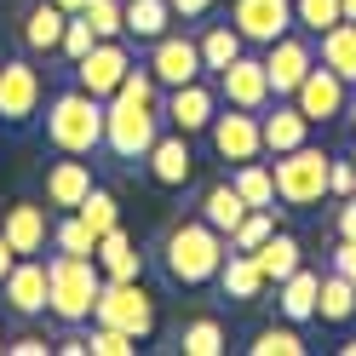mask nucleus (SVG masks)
Instances as JSON below:
<instances>
[{
	"label": "nucleus",
	"mask_w": 356,
	"mask_h": 356,
	"mask_svg": "<svg viewBox=\"0 0 356 356\" xmlns=\"http://www.w3.org/2000/svg\"><path fill=\"white\" fill-rule=\"evenodd\" d=\"M230 184L241 190V202H248V207H276V172L264 167V161H241L230 172Z\"/></svg>",
	"instance_id": "31"
},
{
	"label": "nucleus",
	"mask_w": 356,
	"mask_h": 356,
	"mask_svg": "<svg viewBox=\"0 0 356 356\" xmlns=\"http://www.w3.org/2000/svg\"><path fill=\"white\" fill-rule=\"evenodd\" d=\"M127 70H132L127 40H92V52L75 58V86L92 92V98H115V86H121Z\"/></svg>",
	"instance_id": "11"
},
{
	"label": "nucleus",
	"mask_w": 356,
	"mask_h": 356,
	"mask_svg": "<svg viewBox=\"0 0 356 356\" xmlns=\"http://www.w3.org/2000/svg\"><path fill=\"white\" fill-rule=\"evenodd\" d=\"M316 316H322V322H333V327H345V322L356 316V282H350V276H339V270H327V276H322Z\"/></svg>",
	"instance_id": "28"
},
{
	"label": "nucleus",
	"mask_w": 356,
	"mask_h": 356,
	"mask_svg": "<svg viewBox=\"0 0 356 356\" xmlns=\"http://www.w3.org/2000/svg\"><path fill=\"white\" fill-rule=\"evenodd\" d=\"M63 24H70V12L58 6V0H35V6L24 12V47L29 52H58L63 47Z\"/></svg>",
	"instance_id": "21"
},
{
	"label": "nucleus",
	"mask_w": 356,
	"mask_h": 356,
	"mask_svg": "<svg viewBox=\"0 0 356 356\" xmlns=\"http://www.w3.org/2000/svg\"><path fill=\"white\" fill-rule=\"evenodd\" d=\"M75 213H81V225L92 230V236H104V230H115V225H121V207H115V195H109L104 184L86 190V202H81Z\"/></svg>",
	"instance_id": "32"
},
{
	"label": "nucleus",
	"mask_w": 356,
	"mask_h": 356,
	"mask_svg": "<svg viewBox=\"0 0 356 356\" xmlns=\"http://www.w3.org/2000/svg\"><path fill=\"white\" fill-rule=\"evenodd\" d=\"M207 144H213V155L218 161H259L264 155V132H259V115L253 109H236V104H225L213 115V127H207Z\"/></svg>",
	"instance_id": "7"
},
{
	"label": "nucleus",
	"mask_w": 356,
	"mask_h": 356,
	"mask_svg": "<svg viewBox=\"0 0 356 356\" xmlns=\"http://www.w3.org/2000/svg\"><path fill=\"white\" fill-rule=\"evenodd\" d=\"M178 345H184V356H218V350H225V322H218V316H195Z\"/></svg>",
	"instance_id": "34"
},
{
	"label": "nucleus",
	"mask_w": 356,
	"mask_h": 356,
	"mask_svg": "<svg viewBox=\"0 0 356 356\" xmlns=\"http://www.w3.org/2000/svg\"><path fill=\"white\" fill-rule=\"evenodd\" d=\"M310 63H316V47H310L305 35H276L270 47H264V75H270V98H293L299 81L310 75Z\"/></svg>",
	"instance_id": "10"
},
{
	"label": "nucleus",
	"mask_w": 356,
	"mask_h": 356,
	"mask_svg": "<svg viewBox=\"0 0 356 356\" xmlns=\"http://www.w3.org/2000/svg\"><path fill=\"white\" fill-rule=\"evenodd\" d=\"M0 350H6V339H0Z\"/></svg>",
	"instance_id": "52"
},
{
	"label": "nucleus",
	"mask_w": 356,
	"mask_h": 356,
	"mask_svg": "<svg viewBox=\"0 0 356 356\" xmlns=\"http://www.w3.org/2000/svg\"><path fill=\"white\" fill-rule=\"evenodd\" d=\"M316 47H322L316 63H327L339 81L356 86V17H339L333 29H322V35H316Z\"/></svg>",
	"instance_id": "26"
},
{
	"label": "nucleus",
	"mask_w": 356,
	"mask_h": 356,
	"mask_svg": "<svg viewBox=\"0 0 356 356\" xmlns=\"http://www.w3.org/2000/svg\"><path fill=\"white\" fill-rule=\"evenodd\" d=\"M86 24H92L98 40H127V24H121V0H86Z\"/></svg>",
	"instance_id": "36"
},
{
	"label": "nucleus",
	"mask_w": 356,
	"mask_h": 356,
	"mask_svg": "<svg viewBox=\"0 0 356 356\" xmlns=\"http://www.w3.org/2000/svg\"><path fill=\"white\" fill-rule=\"evenodd\" d=\"M230 24L248 47H270L293 29V0H230Z\"/></svg>",
	"instance_id": "14"
},
{
	"label": "nucleus",
	"mask_w": 356,
	"mask_h": 356,
	"mask_svg": "<svg viewBox=\"0 0 356 356\" xmlns=\"http://www.w3.org/2000/svg\"><path fill=\"white\" fill-rule=\"evenodd\" d=\"M248 350L253 356H305V339H299V327L287 322V327H264Z\"/></svg>",
	"instance_id": "37"
},
{
	"label": "nucleus",
	"mask_w": 356,
	"mask_h": 356,
	"mask_svg": "<svg viewBox=\"0 0 356 356\" xmlns=\"http://www.w3.org/2000/svg\"><path fill=\"white\" fill-rule=\"evenodd\" d=\"M339 6H345V17H356V0H339Z\"/></svg>",
	"instance_id": "49"
},
{
	"label": "nucleus",
	"mask_w": 356,
	"mask_h": 356,
	"mask_svg": "<svg viewBox=\"0 0 356 356\" xmlns=\"http://www.w3.org/2000/svg\"><path fill=\"white\" fill-rule=\"evenodd\" d=\"M167 6H172V17H184V24H202L218 0H167Z\"/></svg>",
	"instance_id": "41"
},
{
	"label": "nucleus",
	"mask_w": 356,
	"mask_h": 356,
	"mask_svg": "<svg viewBox=\"0 0 356 356\" xmlns=\"http://www.w3.org/2000/svg\"><path fill=\"white\" fill-rule=\"evenodd\" d=\"M58 350H63V356H86V333H63Z\"/></svg>",
	"instance_id": "45"
},
{
	"label": "nucleus",
	"mask_w": 356,
	"mask_h": 356,
	"mask_svg": "<svg viewBox=\"0 0 356 356\" xmlns=\"http://www.w3.org/2000/svg\"><path fill=\"white\" fill-rule=\"evenodd\" d=\"M0 299H6V310L12 316H24V322H35V316H47V259H17L12 270H6V282H0Z\"/></svg>",
	"instance_id": "16"
},
{
	"label": "nucleus",
	"mask_w": 356,
	"mask_h": 356,
	"mask_svg": "<svg viewBox=\"0 0 356 356\" xmlns=\"http://www.w3.org/2000/svg\"><path fill=\"white\" fill-rule=\"evenodd\" d=\"M92 322H109V327H121V333H132V339L144 345L149 333H155V299L144 293L138 276H132V282H109L104 276V293H98Z\"/></svg>",
	"instance_id": "6"
},
{
	"label": "nucleus",
	"mask_w": 356,
	"mask_h": 356,
	"mask_svg": "<svg viewBox=\"0 0 356 356\" xmlns=\"http://www.w3.org/2000/svg\"><path fill=\"white\" fill-rule=\"evenodd\" d=\"M327 195L333 202H350L356 195V161H333L327 167Z\"/></svg>",
	"instance_id": "40"
},
{
	"label": "nucleus",
	"mask_w": 356,
	"mask_h": 356,
	"mask_svg": "<svg viewBox=\"0 0 356 356\" xmlns=\"http://www.w3.org/2000/svg\"><path fill=\"white\" fill-rule=\"evenodd\" d=\"M121 24H127V40L149 47V40H161L172 29V6L167 0H121Z\"/></svg>",
	"instance_id": "25"
},
{
	"label": "nucleus",
	"mask_w": 356,
	"mask_h": 356,
	"mask_svg": "<svg viewBox=\"0 0 356 356\" xmlns=\"http://www.w3.org/2000/svg\"><path fill=\"white\" fill-rule=\"evenodd\" d=\"M47 144L58 155H98L104 149V98L81 92V86L58 92L47 104Z\"/></svg>",
	"instance_id": "3"
},
{
	"label": "nucleus",
	"mask_w": 356,
	"mask_h": 356,
	"mask_svg": "<svg viewBox=\"0 0 356 356\" xmlns=\"http://www.w3.org/2000/svg\"><path fill=\"white\" fill-rule=\"evenodd\" d=\"M40 98H47V86H40V70L29 58L0 63V121H6V127L35 121L40 115Z\"/></svg>",
	"instance_id": "8"
},
{
	"label": "nucleus",
	"mask_w": 356,
	"mask_h": 356,
	"mask_svg": "<svg viewBox=\"0 0 356 356\" xmlns=\"http://www.w3.org/2000/svg\"><path fill=\"white\" fill-rule=\"evenodd\" d=\"M149 75L161 81V92L167 86H184V81H202V47H195L190 35H161V40H149Z\"/></svg>",
	"instance_id": "15"
},
{
	"label": "nucleus",
	"mask_w": 356,
	"mask_h": 356,
	"mask_svg": "<svg viewBox=\"0 0 356 356\" xmlns=\"http://www.w3.org/2000/svg\"><path fill=\"white\" fill-rule=\"evenodd\" d=\"M213 81H218V98L236 104V109H253V115L270 109V75H264V58H248V52H241V58L225 63Z\"/></svg>",
	"instance_id": "13"
},
{
	"label": "nucleus",
	"mask_w": 356,
	"mask_h": 356,
	"mask_svg": "<svg viewBox=\"0 0 356 356\" xmlns=\"http://www.w3.org/2000/svg\"><path fill=\"white\" fill-rule=\"evenodd\" d=\"M259 132H264V155H287V149L310 144V121L299 115V104H282V98H276V109L259 115Z\"/></svg>",
	"instance_id": "20"
},
{
	"label": "nucleus",
	"mask_w": 356,
	"mask_h": 356,
	"mask_svg": "<svg viewBox=\"0 0 356 356\" xmlns=\"http://www.w3.org/2000/svg\"><path fill=\"white\" fill-rule=\"evenodd\" d=\"M202 218H207L218 236H230L241 218H248V202H241V190H236V184H213V190L202 195Z\"/></svg>",
	"instance_id": "30"
},
{
	"label": "nucleus",
	"mask_w": 356,
	"mask_h": 356,
	"mask_svg": "<svg viewBox=\"0 0 356 356\" xmlns=\"http://www.w3.org/2000/svg\"><path fill=\"white\" fill-rule=\"evenodd\" d=\"M213 115H218V92L207 81H184V86H167V92H161V121L172 132H184V138L207 132Z\"/></svg>",
	"instance_id": "9"
},
{
	"label": "nucleus",
	"mask_w": 356,
	"mask_h": 356,
	"mask_svg": "<svg viewBox=\"0 0 356 356\" xmlns=\"http://www.w3.org/2000/svg\"><path fill=\"white\" fill-rule=\"evenodd\" d=\"M327 167H333V155L316 149V144H299V149H287L276 155V202L287 207H316L322 195H327Z\"/></svg>",
	"instance_id": "5"
},
{
	"label": "nucleus",
	"mask_w": 356,
	"mask_h": 356,
	"mask_svg": "<svg viewBox=\"0 0 356 356\" xmlns=\"http://www.w3.org/2000/svg\"><path fill=\"white\" fill-rule=\"evenodd\" d=\"M345 98H350V81H339L327 70V63H310V75L299 81V92H293V104H299V115L310 121V127H327V121H339L345 115Z\"/></svg>",
	"instance_id": "12"
},
{
	"label": "nucleus",
	"mask_w": 356,
	"mask_h": 356,
	"mask_svg": "<svg viewBox=\"0 0 356 356\" xmlns=\"http://www.w3.org/2000/svg\"><path fill=\"white\" fill-rule=\"evenodd\" d=\"M12 264H17V248H12L6 236H0V282H6V270H12Z\"/></svg>",
	"instance_id": "46"
},
{
	"label": "nucleus",
	"mask_w": 356,
	"mask_h": 356,
	"mask_svg": "<svg viewBox=\"0 0 356 356\" xmlns=\"http://www.w3.org/2000/svg\"><path fill=\"white\" fill-rule=\"evenodd\" d=\"M52 253H81V259L98 253V236L81 225V213H63L58 225H52Z\"/></svg>",
	"instance_id": "33"
},
{
	"label": "nucleus",
	"mask_w": 356,
	"mask_h": 356,
	"mask_svg": "<svg viewBox=\"0 0 356 356\" xmlns=\"http://www.w3.org/2000/svg\"><path fill=\"white\" fill-rule=\"evenodd\" d=\"M144 167H149V178H155L161 190H184L190 178H195V149H190L184 132H161V138L149 144Z\"/></svg>",
	"instance_id": "17"
},
{
	"label": "nucleus",
	"mask_w": 356,
	"mask_h": 356,
	"mask_svg": "<svg viewBox=\"0 0 356 356\" xmlns=\"http://www.w3.org/2000/svg\"><path fill=\"white\" fill-rule=\"evenodd\" d=\"M86 190H92V167H86V155H63V161L47 167V207L75 213L86 202Z\"/></svg>",
	"instance_id": "19"
},
{
	"label": "nucleus",
	"mask_w": 356,
	"mask_h": 356,
	"mask_svg": "<svg viewBox=\"0 0 356 356\" xmlns=\"http://www.w3.org/2000/svg\"><path fill=\"white\" fill-rule=\"evenodd\" d=\"M6 350H12V356H47L52 339H40V333H17V339H6Z\"/></svg>",
	"instance_id": "42"
},
{
	"label": "nucleus",
	"mask_w": 356,
	"mask_h": 356,
	"mask_svg": "<svg viewBox=\"0 0 356 356\" xmlns=\"http://www.w3.org/2000/svg\"><path fill=\"white\" fill-rule=\"evenodd\" d=\"M350 161H356V144H350Z\"/></svg>",
	"instance_id": "51"
},
{
	"label": "nucleus",
	"mask_w": 356,
	"mask_h": 356,
	"mask_svg": "<svg viewBox=\"0 0 356 356\" xmlns=\"http://www.w3.org/2000/svg\"><path fill=\"white\" fill-rule=\"evenodd\" d=\"M161 264L178 287H202V282H218V264H225V236H218L207 218H184L172 225L167 241H161Z\"/></svg>",
	"instance_id": "2"
},
{
	"label": "nucleus",
	"mask_w": 356,
	"mask_h": 356,
	"mask_svg": "<svg viewBox=\"0 0 356 356\" xmlns=\"http://www.w3.org/2000/svg\"><path fill=\"white\" fill-rule=\"evenodd\" d=\"M195 47H202V70H207V75H218L225 63H236V58H241V47H248V40L236 35V24H207L202 35H195Z\"/></svg>",
	"instance_id": "27"
},
{
	"label": "nucleus",
	"mask_w": 356,
	"mask_h": 356,
	"mask_svg": "<svg viewBox=\"0 0 356 356\" xmlns=\"http://www.w3.org/2000/svg\"><path fill=\"white\" fill-rule=\"evenodd\" d=\"M92 40H98V35H92V24H86L81 12H70V24H63V47H58V52L75 63V58H86V52H92Z\"/></svg>",
	"instance_id": "39"
},
{
	"label": "nucleus",
	"mask_w": 356,
	"mask_h": 356,
	"mask_svg": "<svg viewBox=\"0 0 356 356\" xmlns=\"http://www.w3.org/2000/svg\"><path fill=\"white\" fill-rule=\"evenodd\" d=\"M345 17L339 0H293V24H305V35H322Z\"/></svg>",
	"instance_id": "35"
},
{
	"label": "nucleus",
	"mask_w": 356,
	"mask_h": 356,
	"mask_svg": "<svg viewBox=\"0 0 356 356\" xmlns=\"http://www.w3.org/2000/svg\"><path fill=\"white\" fill-rule=\"evenodd\" d=\"M333 270L356 282V241H345V236H339V248H333Z\"/></svg>",
	"instance_id": "43"
},
{
	"label": "nucleus",
	"mask_w": 356,
	"mask_h": 356,
	"mask_svg": "<svg viewBox=\"0 0 356 356\" xmlns=\"http://www.w3.org/2000/svg\"><path fill=\"white\" fill-rule=\"evenodd\" d=\"M218 287H225V299H259L264 287H270V276L259 270V259L253 253H236V248H225V264H218Z\"/></svg>",
	"instance_id": "22"
},
{
	"label": "nucleus",
	"mask_w": 356,
	"mask_h": 356,
	"mask_svg": "<svg viewBox=\"0 0 356 356\" xmlns=\"http://www.w3.org/2000/svg\"><path fill=\"white\" fill-rule=\"evenodd\" d=\"M345 121H350V127H356V92H350V98H345Z\"/></svg>",
	"instance_id": "47"
},
{
	"label": "nucleus",
	"mask_w": 356,
	"mask_h": 356,
	"mask_svg": "<svg viewBox=\"0 0 356 356\" xmlns=\"http://www.w3.org/2000/svg\"><path fill=\"white\" fill-rule=\"evenodd\" d=\"M161 138V104H149V98H104V149L115 155V161H144L149 144Z\"/></svg>",
	"instance_id": "4"
},
{
	"label": "nucleus",
	"mask_w": 356,
	"mask_h": 356,
	"mask_svg": "<svg viewBox=\"0 0 356 356\" xmlns=\"http://www.w3.org/2000/svg\"><path fill=\"white\" fill-rule=\"evenodd\" d=\"M58 6H63V12H86V0H58Z\"/></svg>",
	"instance_id": "48"
},
{
	"label": "nucleus",
	"mask_w": 356,
	"mask_h": 356,
	"mask_svg": "<svg viewBox=\"0 0 356 356\" xmlns=\"http://www.w3.org/2000/svg\"><path fill=\"white\" fill-rule=\"evenodd\" d=\"M339 236L356 241V195H350V202H339Z\"/></svg>",
	"instance_id": "44"
},
{
	"label": "nucleus",
	"mask_w": 356,
	"mask_h": 356,
	"mask_svg": "<svg viewBox=\"0 0 356 356\" xmlns=\"http://www.w3.org/2000/svg\"><path fill=\"white\" fill-rule=\"evenodd\" d=\"M253 259H259V270L270 276V282H282V276H293L299 264H305V259H299V241L287 236V230H270V236H264L259 248H253Z\"/></svg>",
	"instance_id": "29"
},
{
	"label": "nucleus",
	"mask_w": 356,
	"mask_h": 356,
	"mask_svg": "<svg viewBox=\"0 0 356 356\" xmlns=\"http://www.w3.org/2000/svg\"><path fill=\"white\" fill-rule=\"evenodd\" d=\"M86 350H92V356H132V350H138V339H132V333H121V327H109V322H92Z\"/></svg>",
	"instance_id": "38"
},
{
	"label": "nucleus",
	"mask_w": 356,
	"mask_h": 356,
	"mask_svg": "<svg viewBox=\"0 0 356 356\" xmlns=\"http://www.w3.org/2000/svg\"><path fill=\"white\" fill-rule=\"evenodd\" d=\"M0 236H6L12 248H17V259L47 253V241H52L47 207H35V202H17V207H6V218H0Z\"/></svg>",
	"instance_id": "18"
},
{
	"label": "nucleus",
	"mask_w": 356,
	"mask_h": 356,
	"mask_svg": "<svg viewBox=\"0 0 356 356\" xmlns=\"http://www.w3.org/2000/svg\"><path fill=\"white\" fill-rule=\"evenodd\" d=\"M98 293H104L98 259H81V253H52V259H47V310H52L63 327L92 322Z\"/></svg>",
	"instance_id": "1"
},
{
	"label": "nucleus",
	"mask_w": 356,
	"mask_h": 356,
	"mask_svg": "<svg viewBox=\"0 0 356 356\" xmlns=\"http://www.w3.org/2000/svg\"><path fill=\"white\" fill-rule=\"evenodd\" d=\"M92 259H98V270H104L109 282H132V276H144V253L132 248V236H127L121 225L98 236V253H92Z\"/></svg>",
	"instance_id": "23"
},
{
	"label": "nucleus",
	"mask_w": 356,
	"mask_h": 356,
	"mask_svg": "<svg viewBox=\"0 0 356 356\" xmlns=\"http://www.w3.org/2000/svg\"><path fill=\"white\" fill-rule=\"evenodd\" d=\"M339 350H345V356H356V339H345V345H339Z\"/></svg>",
	"instance_id": "50"
},
{
	"label": "nucleus",
	"mask_w": 356,
	"mask_h": 356,
	"mask_svg": "<svg viewBox=\"0 0 356 356\" xmlns=\"http://www.w3.org/2000/svg\"><path fill=\"white\" fill-rule=\"evenodd\" d=\"M316 293H322V276H316V270H305V264H299L293 276H282V282H276V305H282V316L293 322V327L316 316Z\"/></svg>",
	"instance_id": "24"
}]
</instances>
